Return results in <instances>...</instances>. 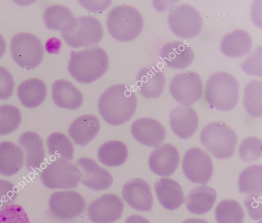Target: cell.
<instances>
[{
  "instance_id": "13",
  "label": "cell",
  "mask_w": 262,
  "mask_h": 223,
  "mask_svg": "<svg viewBox=\"0 0 262 223\" xmlns=\"http://www.w3.org/2000/svg\"><path fill=\"white\" fill-rule=\"evenodd\" d=\"M124 209L121 199L116 194H103L93 201L88 208L93 223H112L120 219Z\"/></svg>"
},
{
  "instance_id": "6",
  "label": "cell",
  "mask_w": 262,
  "mask_h": 223,
  "mask_svg": "<svg viewBox=\"0 0 262 223\" xmlns=\"http://www.w3.org/2000/svg\"><path fill=\"white\" fill-rule=\"evenodd\" d=\"M234 131L221 122L206 125L200 134L201 143L214 157L226 159L232 157L237 142Z\"/></svg>"
},
{
  "instance_id": "19",
  "label": "cell",
  "mask_w": 262,
  "mask_h": 223,
  "mask_svg": "<svg viewBox=\"0 0 262 223\" xmlns=\"http://www.w3.org/2000/svg\"><path fill=\"white\" fill-rule=\"evenodd\" d=\"M165 84L163 72L155 66L141 69L137 73L136 85L140 93L147 99L159 97Z\"/></svg>"
},
{
  "instance_id": "32",
  "label": "cell",
  "mask_w": 262,
  "mask_h": 223,
  "mask_svg": "<svg viewBox=\"0 0 262 223\" xmlns=\"http://www.w3.org/2000/svg\"><path fill=\"white\" fill-rule=\"evenodd\" d=\"M243 104L246 112L251 116H262V82L253 80L246 85L244 91Z\"/></svg>"
},
{
  "instance_id": "30",
  "label": "cell",
  "mask_w": 262,
  "mask_h": 223,
  "mask_svg": "<svg viewBox=\"0 0 262 223\" xmlns=\"http://www.w3.org/2000/svg\"><path fill=\"white\" fill-rule=\"evenodd\" d=\"M238 184L241 193L261 194V165H252L243 170L239 175Z\"/></svg>"
},
{
  "instance_id": "34",
  "label": "cell",
  "mask_w": 262,
  "mask_h": 223,
  "mask_svg": "<svg viewBox=\"0 0 262 223\" xmlns=\"http://www.w3.org/2000/svg\"><path fill=\"white\" fill-rule=\"evenodd\" d=\"M244 215L243 208L234 199L221 201L215 210L217 223H243Z\"/></svg>"
},
{
  "instance_id": "43",
  "label": "cell",
  "mask_w": 262,
  "mask_h": 223,
  "mask_svg": "<svg viewBox=\"0 0 262 223\" xmlns=\"http://www.w3.org/2000/svg\"><path fill=\"white\" fill-rule=\"evenodd\" d=\"M124 223H150L149 221L142 216L134 214L128 217Z\"/></svg>"
},
{
  "instance_id": "14",
  "label": "cell",
  "mask_w": 262,
  "mask_h": 223,
  "mask_svg": "<svg viewBox=\"0 0 262 223\" xmlns=\"http://www.w3.org/2000/svg\"><path fill=\"white\" fill-rule=\"evenodd\" d=\"M179 161L180 155L176 147L165 143L152 150L148 158V166L156 175L167 177L174 172Z\"/></svg>"
},
{
  "instance_id": "27",
  "label": "cell",
  "mask_w": 262,
  "mask_h": 223,
  "mask_svg": "<svg viewBox=\"0 0 262 223\" xmlns=\"http://www.w3.org/2000/svg\"><path fill=\"white\" fill-rule=\"evenodd\" d=\"M17 96L26 107L32 108L40 105L47 95V86L41 80L30 78L22 82L17 90Z\"/></svg>"
},
{
  "instance_id": "1",
  "label": "cell",
  "mask_w": 262,
  "mask_h": 223,
  "mask_svg": "<svg viewBox=\"0 0 262 223\" xmlns=\"http://www.w3.org/2000/svg\"><path fill=\"white\" fill-rule=\"evenodd\" d=\"M137 104L136 96L126 85L114 84L100 96L98 108L103 120L111 125L125 123L134 115Z\"/></svg>"
},
{
  "instance_id": "7",
  "label": "cell",
  "mask_w": 262,
  "mask_h": 223,
  "mask_svg": "<svg viewBox=\"0 0 262 223\" xmlns=\"http://www.w3.org/2000/svg\"><path fill=\"white\" fill-rule=\"evenodd\" d=\"M10 52L15 62L27 70L36 68L43 57L40 40L28 32H20L13 36L10 42Z\"/></svg>"
},
{
  "instance_id": "18",
  "label": "cell",
  "mask_w": 262,
  "mask_h": 223,
  "mask_svg": "<svg viewBox=\"0 0 262 223\" xmlns=\"http://www.w3.org/2000/svg\"><path fill=\"white\" fill-rule=\"evenodd\" d=\"M169 124L172 132L178 137L187 139L192 137L197 130L198 116L189 106L180 105L171 110Z\"/></svg>"
},
{
  "instance_id": "3",
  "label": "cell",
  "mask_w": 262,
  "mask_h": 223,
  "mask_svg": "<svg viewBox=\"0 0 262 223\" xmlns=\"http://www.w3.org/2000/svg\"><path fill=\"white\" fill-rule=\"evenodd\" d=\"M205 96L211 107L221 111L230 110L238 103V83L233 76L227 73H214L207 81Z\"/></svg>"
},
{
  "instance_id": "22",
  "label": "cell",
  "mask_w": 262,
  "mask_h": 223,
  "mask_svg": "<svg viewBox=\"0 0 262 223\" xmlns=\"http://www.w3.org/2000/svg\"><path fill=\"white\" fill-rule=\"evenodd\" d=\"M100 127L97 117L86 114L76 119L69 126L68 131L75 144L84 146L95 137Z\"/></svg>"
},
{
  "instance_id": "45",
  "label": "cell",
  "mask_w": 262,
  "mask_h": 223,
  "mask_svg": "<svg viewBox=\"0 0 262 223\" xmlns=\"http://www.w3.org/2000/svg\"><path fill=\"white\" fill-rule=\"evenodd\" d=\"M182 223H208L207 221L199 218H189Z\"/></svg>"
},
{
  "instance_id": "5",
  "label": "cell",
  "mask_w": 262,
  "mask_h": 223,
  "mask_svg": "<svg viewBox=\"0 0 262 223\" xmlns=\"http://www.w3.org/2000/svg\"><path fill=\"white\" fill-rule=\"evenodd\" d=\"M103 34L100 21L90 16L74 17L61 31L66 43L74 48L95 45L101 40Z\"/></svg>"
},
{
  "instance_id": "41",
  "label": "cell",
  "mask_w": 262,
  "mask_h": 223,
  "mask_svg": "<svg viewBox=\"0 0 262 223\" xmlns=\"http://www.w3.org/2000/svg\"><path fill=\"white\" fill-rule=\"evenodd\" d=\"M14 87V81L11 74L6 68L0 66V99L10 98Z\"/></svg>"
},
{
  "instance_id": "31",
  "label": "cell",
  "mask_w": 262,
  "mask_h": 223,
  "mask_svg": "<svg viewBox=\"0 0 262 223\" xmlns=\"http://www.w3.org/2000/svg\"><path fill=\"white\" fill-rule=\"evenodd\" d=\"M72 12L61 5L48 7L43 13V21L46 27L51 30L61 31L74 18Z\"/></svg>"
},
{
  "instance_id": "42",
  "label": "cell",
  "mask_w": 262,
  "mask_h": 223,
  "mask_svg": "<svg viewBox=\"0 0 262 223\" xmlns=\"http://www.w3.org/2000/svg\"><path fill=\"white\" fill-rule=\"evenodd\" d=\"M80 4L88 10L101 12L111 4L112 1H79Z\"/></svg>"
},
{
  "instance_id": "21",
  "label": "cell",
  "mask_w": 262,
  "mask_h": 223,
  "mask_svg": "<svg viewBox=\"0 0 262 223\" xmlns=\"http://www.w3.org/2000/svg\"><path fill=\"white\" fill-rule=\"evenodd\" d=\"M154 187L158 200L167 210L179 208L185 200L181 186L172 179L161 178L155 182Z\"/></svg>"
},
{
  "instance_id": "10",
  "label": "cell",
  "mask_w": 262,
  "mask_h": 223,
  "mask_svg": "<svg viewBox=\"0 0 262 223\" xmlns=\"http://www.w3.org/2000/svg\"><path fill=\"white\" fill-rule=\"evenodd\" d=\"M182 167L187 179L201 185H206L213 174V164L210 156L196 147L190 148L185 153Z\"/></svg>"
},
{
  "instance_id": "23",
  "label": "cell",
  "mask_w": 262,
  "mask_h": 223,
  "mask_svg": "<svg viewBox=\"0 0 262 223\" xmlns=\"http://www.w3.org/2000/svg\"><path fill=\"white\" fill-rule=\"evenodd\" d=\"M52 97L58 107L68 109L78 108L83 101L81 92L72 83L64 79L57 80L52 84Z\"/></svg>"
},
{
  "instance_id": "39",
  "label": "cell",
  "mask_w": 262,
  "mask_h": 223,
  "mask_svg": "<svg viewBox=\"0 0 262 223\" xmlns=\"http://www.w3.org/2000/svg\"><path fill=\"white\" fill-rule=\"evenodd\" d=\"M241 67L249 75L261 77V48H257L255 52L243 62Z\"/></svg>"
},
{
  "instance_id": "36",
  "label": "cell",
  "mask_w": 262,
  "mask_h": 223,
  "mask_svg": "<svg viewBox=\"0 0 262 223\" xmlns=\"http://www.w3.org/2000/svg\"><path fill=\"white\" fill-rule=\"evenodd\" d=\"M240 158L244 162L257 160L262 155V141L256 137H247L244 139L238 147Z\"/></svg>"
},
{
  "instance_id": "8",
  "label": "cell",
  "mask_w": 262,
  "mask_h": 223,
  "mask_svg": "<svg viewBox=\"0 0 262 223\" xmlns=\"http://www.w3.org/2000/svg\"><path fill=\"white\" fill-rule=\"evenodd\" d=\"M82 176L78 167L68 160L58 159L47 164L40 173L43 185L51 189L77 187Z\"/></svg>"
},
{
  "instance_id": "12",
  "label": "cell",
  "mask_w": 262,
  "mask_h": 223,
  "mask_svg": "<svg viewBox=\"0 0 262 223\" xmlns=\"http://www.w3.org/2000/svg\"><path fill=\"white\" fill-rule=\"evenodd\" d=\"M49 206L54 217L69 220L79 216L83 212L85 202L82 196L75 191H57L50 196Z\"/></svg>"
},
{
  "instance_id": "26",
  "label": "cell",
  "mask_w": 262,
  "mask_h": 223,
  "mask_svg": "<svg viewBox=\"0 0 262 223\" xmlns=\"http://www.w3.org/2000/svg\"><path fill=\"white\" fill-rule=\"evenodd\" d=\"M252 47V39L249 34L244 30H236L223 37L220 50L225 56L236 58L248 54Z\"/></svg>"
},
{
  "instance_id": "20",
  "label": "cell",
  "mask_w": 262,
  "mask_h": 223,
  "mask_svg": "<svg viewBox=\"0 0 262 223\" xmlns=\"http://www.w3.org/2000/svg\"><path fill=\"white\" fill-rule=\"evenodd\" d=\"M159 54L167 66L175 69H184L188 67L194 58L192 49L181 41L164 44L160 49Z\"/></svg>"
},
{
  "instance_id": "29",
  "label": "cell",
  "mask_w": 262,
  "mask_h": 223,
  "mask_svg": "<svg viewBox=\"0 0 262 223\" xmlns=\"http://www.w3.org/2000/svg\"><path fill=\"white\" fill-rule=\"evenodd\" d=\"M97 156L103 165L108 167H117L126 161L128 149L126 145L120 141H109L99 147Z\"/></svg>"
},
{
  "instance_id": "24",
  "label": "cell",
  "mask_w": 262,
  "mask_h": 223,
  "mask_svg": "<svg viewBox=\"0 0 262 223\" xmlns=\"http://www.w3.org/2000/svg\"><path fill=\"white\" fill-rule=\"evenodd\" d=\"M18 144L25 151V161L30 170L40 168L44 162L45 152L42 141L36 132L26 131L18 139Z\"/></svg>"
},
{
  "instance_id": "25",
  "label": "cell",
  "mask_w": 262,
  "mask_h": 223,
  "mask_svg": "<svg viewBox=\"0 0 262 223\" xmlns=\"http://www.w3.org/2000/svg\"><path fill=\"white\" fill-rule=\"evenodd\" d=\"M24 152L20 147L10 141L0 143V174L10 176L23 168Z\"/></svg>"
},
{
  "instance_id": "35",
  "label": "cell",
  "mask_w": 262,
  "mask_h": 223,
  "mask_svg": "<svg viewBox=\"0 0 262 223\" xmlns=\"http://www.w3.org/2000/svg\"><path fill=\"white\" fill-rule=\"evenodd\" d=\"M21 120V113L17 107L9 104L0 105V135L14 131L20 125Z\"/></svg>"
},
{
  "instance_id": "2",
  "label": "cell",
  "mask_w": 262,
  "mask_h": 223,
  "mask_svg": "<svg viewBox=\"0 0 262 223\" xmlns=\"http://www.w3.org/2000/svg\"><path fill=\"white\" fill-rule=\"evenodd\" d=\"M108 66L109 59L105 50L94 47L79 52L72 51L68 70L76 81L88 84L100 78Z\"/></svg>"
},
{
  "instance_id": "38",
  "label": "cell",
  "mask_w": 262,
  "mask_h": 223,
  "mask_svg": "<svg viewBox=\"0 0 262 223\" xmlns=\"http://www.w3.org/2000/svg\"><path fill=\"white\" fill-rule=\"evenodd\" d=\"M249 216L254 220H259L262 218L261 194H248L244 200Z\"/></svg>"
},
{
  "instance_id": "40",
  "label": "cell",
  "mask_w": 262,
  "mask_h": 223,
  "mask_svg": "<svg viewBox=\"0 0 262 223\" xmlns=\"http://www.w3.org/2000/svg\"><path fill=\"white\" fill-rule=\"evenodd\" d=\"M17 192V187L13 183L0 179V208L13 203Z\"/></svg>"
},
{
  "instance_id": "17",
  "label": "cell",
  "mask_w": 262,
  "mask_h": 223,
  "mask_svg": "<svg viewBox=\"0 0 262 223\" xmlns=\"http://www.w3.org/2000/svg\"><path fill=\"white\" fill-rule=\"evenodd\" d=\"M131 132L139 143L155 148L161 144L166 137L163 126L157 120L150 118L135 121L131 126Z\"/></svg>"
},
{
  "instance_id": "4",
  "label": "cell",
  "mask_w": 262,
  "mask_h": 223,
  "mask_svg": "<svg viewBox=\"0 0 262 223\" xmlns=\"http://www.w3.org/2000/svg\"><path fill=\"white\" fill-rule=\"evenodd\" d=\"M108 33L114 39L126 42L136 39L141 33L143 20L140 12L128 5L113 8L106 20Z\"/></svg>"
},
{
  "instance_id": "9",
  "label": "cell",
  "mask_w": 262,
  "mask_h": 223,
  "mask_svg": "<svg viewBox=\"0 0 262 223\" xmlns=\"http://www.w3.org/2000/svg\"><path fill=\"white\" fill-rule=\"evenodd\" d=\"M170 29L176 36L190 38L201 31L203 20L199 12L192 6L182 4L173 7L168 16Z\"/></svg>"
},
{
  "instance_id": "33",
  "label": "cell",
  "mask_w": 262,
  "mask_h": 223,
  "mask_svg": "<svg viewBox=\"0 0 262 223\" xmlns=\"http://www.w3.org/2000/svg\"><path fill=\"white\" fill-rule=\"evenodd\" d=\"M47 144L50 155L56 159L73 160V144L69 138L63 133L59 132L51 133L47 138Z\"/></svg>"
},
{
  "instance_id": "11",
  "label": "cell",
  "mask_w": 262,
  "mask_h": 223,
  "mask_svg": "<svg viewBox=\"0 0 262 223\" xmlns=\"http://www.w3.org/2000/svg\"><path fill=\"white\" fill-rule=\"evenodd\" d=\"M172 97L181 105L190 106L198 101L202 94L200 75L189 71L175 75L169 84Z\"/></svg>"
},
{
  "instance_id": "44",
  "label": "cell",
  "mask_w": 262,
  "mask_h": 223,
  "mask_svg": "<svg viewBox=\"0 0 262 223\" xmlns=\"http://www.w3.org/2000/svg\"><path fill=\"white\" fill-rule=\"evenodd\" d=\"M6 49V41L3 36L0 34V58L4 55Z\"/></svg>"
},
{
  "instance_id": "16",
  "label": "cell",
  "mask_w": 262,
  "mask_h": 223,
  "mask_svg": "<svg viewBox=\"0 0 262 223\" xmlns=\"http://www.w3.org/2000/svg\"><path fill=\"white\" fill-rule=\"evenodd\" d=\"M123 199L133 209L140 211H150L153 197L148 184L140 178L126 183L122 190Z\"/></svg>"
},
{
  "instance_id": "15",
  "label": "cell",
  "mask_w": 262,
  "mask_h": 223,
  "mask_svg": "<svg viewBox=\"0 0 262 223\" xmlns=\"http://www.w3.org/2000/svg\"><path fill=\"white\" fill-rule=\"evenodd\" d=\"M76 164L82 171L81 183L88 188L95 191L108 189L113 182L110 173L100 167L96 162L89 158H81Z\"/></svg>"
},
{
  "instance_id": "37",
  "label": "cell",
  "mask_w": 262,
  "mask_h": 223,
  "mask_svg": "<svg viewBox=\"0 0 262 223\" xmlns=\"http://www.w3.org/2000/svg\"><path fill=\"white\" fill-rule=\"evenodd\" d=\"M0 223H30L25 209L19 205L10 204L0 210Z\"/></svg>"
},
{
  "instance_id": "28",
  "label": "cell",
  "mask_w": 262,
  "mask_h": 223,
  "mask_svg": "<svg viewBox=\"0 0 262 223\" xmlns=\"http://www.w3.org/2000/svg\"><path fill=\"white\" fill-rule=\"evenodd\" d=\"M216 198L214 189L202 186L194 188L186 199V206L189 212L198 215L204 214L212 208Z\"/></svg>"
}]
</instances>
